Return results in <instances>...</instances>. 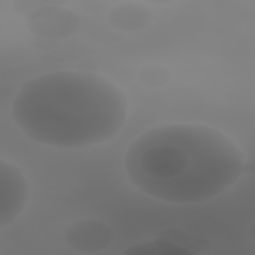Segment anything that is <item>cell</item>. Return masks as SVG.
<instances>
[{"label": "cell", "mask_w": 255, "mask_h": 255, "mask_svg": "<svg viewBox=\"0 0 255 255\" xmlns=\"http://www.w3.org/2000/svg\"><path fill=\"white\" fill-rule=\"evenodd\" d=\"M128 99L106 77L56 71L22 84L11 109L18 128L31 140L60 149L104 143L123 128Z\"/></svg>", "instance_id": "7a4b0ae2"}, {"label": "cell", "mask_w": 255, "mask_h": 255, "mask_svg": "<svg viewBox=\"0 0 255 255\" xmlns=\"http://www.w3.org/2000/svg\"><path fill=\"white\" fill-rule=\"evenodd\" d=\"M196 239L189 234L168 230L160 233L156 238L130 246L125 251L131 255H192L201 252Z\"/></svg>", "instance_id": "277c9868"}, {"label": "cell", "mask_w": 255, "mask_h": 255, "mask_svg": "<svg viewBox=\"0 0 255 255\" xmlns=\"http://www.w3.org/2000/svg\"><path fill=\"white\" fill-rule=\"evenodd\" d=\"M128 180L142 193L173 204L211 200L245 169L237 143L220 129L194 123L166 124L140 134L124 158Z\"/></svg>", "instance_id": "6da1fadb"}, {"label": "cell", "mask_w": 255, "mask_h": 255, "mask_svg": "<svg viewBox=\"0 0 255 255\" xmlns=\"http://www.w3.org/2000/svg\"><path fill=\"white\" fill-rule=\"evenodd\" d=\"M0 226L15 221L26 206L30 187L22 170L4 159L0 163Z\"/></svg>", "instance_id": "3957f363"}]
</instances>
